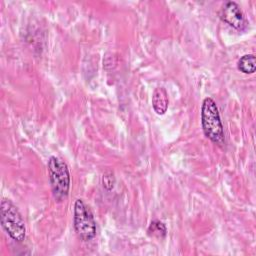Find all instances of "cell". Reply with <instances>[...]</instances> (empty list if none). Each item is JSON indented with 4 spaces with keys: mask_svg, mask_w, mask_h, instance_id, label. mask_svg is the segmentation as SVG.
<instances>
[{
    "mask_svg": "<svg viewBox=\"0 0 256 256\" xmlns=\"http://www.w3.org/2000/svg\"><path fill=\"white\" fill-rule=\"evenodd\" d=\"M220 18L229 26L237 30H242L247 23L240 6L234 1H227L222 5Z\"/></svg>",
    "mask_w": 256,
    "mask_h": 256,
    "instance_id": "obj_5",
    "label": "cell"
},
{
    "mask_svg": "<svg viewBox=\"0 0 256 256\" xmlns=\"http://www.w3.org/2000/svg\"><path fill=\"white\" fill-rule=\"evenodd\" d=\"M201 125L205 136L216 144L224 142V129L216 102L206 97L201 106Z\"/></svg>",
    "mask_w": 256,
    "mask_h": 256,
    "instance_id": "obj_2",
    "label": "cell"
},
{
    "mask_svg": "<svg viewBox=\"0 0 256 256\" xmlns=\"http://www.w3.org/2000/svg\"><path fill=\"white\" fill-rule=\"evenodd\" d=\"M73 225L76 234L83 241L96 236V221L90 207L80 198L76 199L73 211Z\"/></svg>",
    "mask_w": 256,
    "mask_h": 256,
    "instance_id": "obj_4",
    "label": "cell"
},
{
    "mask_svg": "<svg viewBox=\"0 0 256 256\" xmlns=\"http://www.w3.org/2000/svg\"><path fill=\"white\" fill-rule=\"evenodd\" d=\"M102 183H103V187L110 191L113 189L114 187V183H115V179H114V176H113V173L111 172H106L104 175H103V178H102Z\"/></svg>",
    "mask_w": 256,
    "mask_h": 256,
    "instance_id": "obj_9",
    "label": "cell"
},
{
    "mask_svg": "<svg viewBox=\"0 0 256 256\" xmlns=\"http://www.w3.org/2000/svg\"><path fill=\"white\" fill-rule=\"evenodd\" d=\"M1 225L5 232L15 241L22 242L26 236L25 222L18 208L9 200L1 201Z\"/></svg>",
    "mask_w": 256,
    "mask_h": 256,
    "instance_id": "obj_3",
    "label": "cell"
},
{
    "mask_svg": "<svg viewBox=\"0 0 256 256\" xmlns=\"http://www.w3.org/2000/svg\"><path fill=\"white\" fill-rule=\"evenodd\" d=\"M147 232L150 236L156 237V238H163L167 234V228L166 225L159 221V220H154L150 223Z\"/></svg>",
    "mask_w": 256,
    "mask_h": 256,
    "instance_id": "obj_8",
    "label": "cell"
},
{
    "mask_svg": "<svg viewBox=\"0 0 256 256\" xmlns=\"http://www.w3.org/2000/svg\"><path fill=\"white\" fill-rule=\"evenodd\" d=\"M168 94L165 88L157 87L152 94V106L158 115H164L168 109Z\"/></svg>",
    "mask_w": 256,
    "mask_h": 256,
    "instance_id": "obj_6",
    "label": "cell"
},
{
    "mask_svg": "<svg viewBox=\"0 0 256 256\" xmlns=\"http://www.w3.org/2000/svg\"><path fill=\"white\" fill-rule=\"evenodd\" d=\"M52 194L57 202L65 200L69 194L71 178L67 164L57 156H51L47 162Z\"/></svg>",
    "mask_w": 256,
    "mask_h": 256,
    "instance_id": "obj_1",
    "label": "cell"
},
{
    "mask_svg": "<svg viewBox=\"0 0 256 256\" xmlns=\"http://www.w3.org/2000/svg\"><path fill=\"white\" fill-rule=\"evenodd\" d=\"M237 68L244 74H252L256 69V59L253 54H245L243 55L238 63Z\"/></svg>",
    "mask_w": 256,
    "mask_h": 256,
    "instance_id": "obj_7",
    "label": "cell"
}]
</instances>
